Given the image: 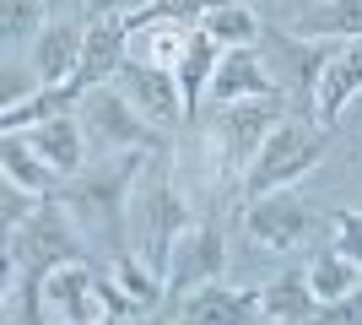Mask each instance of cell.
I'll list each match as a JSON object with an SVG mask.
<instances>
[{
  "mask_svg": "<svg viewBox=\"0 0 362 325\" xmlns=\"http://www.w3.org/2000/svg\"><path fill=\"white\" fill-rule=\"evenodd\" d=\"M65 261H87L81 255V228L76 217L65 212L60 195H49L38 212L22 222V228L6 233V277H22V320H44V282L54 266Z\"/></svg>",
  "mask_w": 362,
  "mask_h": 325,
  "instance_id": "1",
  "label": "cell"
},
{
  "mask_svg": "<svg viewBox=\"0 0 362 325\" xmlns=\"http://www.w3.org/2000/svg\"><path fill=\"white\" fill-rule=\"evenodd\" d=\"M325 147H330V130H319L314 120H276V130L259 141L255 163L243 169V201L292 190L303 173L325 157Z\"/></svg>",
  "mask_w": 362,
  "mask_h": 325,
  "instance_id": "2",
  "label": "cell"
},
{
  "mask_svg": "<svg viewBox=\"0 0 362 325\" xmlns=\"http://www.w3.org/2000/svg\"><path fill=\"white\" fill-rule=\"evenodd\" d=\"M281 98H238V103H211L206 114V152H211V169L216 179H238L249 163H255L259 141L276 130L281 114Z\"/></svg>",
  "mask_w": 362,
  "mask_h": 325,
  "instance_id": "3",
  "label": "cell"
},
{
  "mask_svg": "<svg viewBox=\"0 0 362 325\" xmlns=\"http://www.w3.org/2000/svg\"><path fill=\"white\" fill-rule=\"evenodd\" d=\"M146 173H151L146 185H136V195H141V266L163 282L168 277V261H173V244L195 228V212H189V201H184L179 185H173L168 147L157 152V163H151Z\"/></svg>",
  "mask_w": 362,
  "mask_h": 325,
  "instance_id": "4",
  "label": "cell"
},
{
  "mask_svg": "<svg viewBox=\"0 0 362 325\" xmlns=\"http://www.w3.org/2000/svg\"><path fill=\"white\" fill-rule=\"evenodd\" d=\"M76 120L87 130V147L98 157H114V152H163L168 141L163 130L141 114L119 87H92L81 103H76Z\"/></svg>",
  "mask_w": 362,
  "mask_h": 325,
  "instance_id": "5",
  "label": "cell"
},
{
  "mask_svg": "<svg viewBox=\"0 0 362 325\" xmlns=\"http://www.w3.org/2000/svg\"><path fill=\"white\" fill-rule=\"evenodd\" d=\"M44 304L54 320L65 325H103L108 320V298H103V271L87 261H65L49 271L44 282Z\"/></svg>",
  "mask_w": 362,
  "mask_h": 325,
  "instance_id": "6",
  "label": "cell"
},
{
  "mask_svg": "<svg viewBox=\"0 0 362 325\" xmlns=\"http://www.w3.org/2000/svg\"><path fill=\"white\" fill-rule=\"evenodd\" d=\"M222 271H227L222 228H216V222H195V228L173 244V261H168V277H163V304L184 298L189 287H200V282H216Z\"/></svg>",
  "mask_w": 362,
  "mask_h": 325,
  "instance_id": "7",
  "label": "cell"
},
{
  "mask_svg": "<svg viewBox=\"0 0 362 325\" xmlns=\"http://www.w3.org/2000/svg\"><path fill=\"white\" fill-rule=\"evenodd\" d=\"M114 87H119L130 103L146 114L157 130H179L184 120H189V108H184V93H179V76L168 71V65H146V60H124V71L114 76Z\"/></svg>",
  "mask_w": 362,
  "mask_h": 325,
  "instance_id": "8",
  "label": "cell"
},
{
  "mask_svg": "<svg viewBox=\"0 0 362 325\" xmlns=\"http://www.w3.org/2000/svg\"><path fill=\"white\" fill-rule=\"evenodd\" d=\"M124 60H130V22H124V16H92L87 22V44H81V65H76L71 87L87 98L92 87H108V81L119 76Z\"/></svg>",
  "mask_w": 362,
  "mask_h": 325,
  "instance_id": "9",
  "label": "cell"
},
{
  "mask_svg": "<svg viewBox=\"0 0 362 325\" xmlns=\"http://www.w3.org/2000/svg\"><path fill=\"white\" fill-rule=\"evenodd\" d=\"M238 98H281V81L271 76L259 44L222 49V60H216V71H211L206 103H238Z\"/></svg>",
  "mask_w": 362,
  "mask_h": 325,
  "instance_id": "10",
  "label": "cell"
},
{
  "mask_svg": "<svg viewBox=\"0 0 362 325\" xmlns=\"http://www.w3.org/2000/svg\"><path fill=\"white\" fill-rule=\"evenodd\" d=\"M243 228L255 239L259 249H276V255H287L298 244L303 233H308V212L292 201L287 190H276V195H259V201H243Z\"/></svg>",
  "mask_w": 362,
  "mask_h": 325,
  "instance_id": "11",
  "label": "cell"
},
{
  "mask_svg": "<svg viewBox=\"0 0 362 325\" xmlns=\"http://www.w3.org/2000/svg\"><path fill=\"white\" fill-rule=\"evenodd\" d=\"M81 44H87V28L71 22V16H49L44 33L33 38V76L38 87H65L81 65Z\"/></svg>",
  "mask_w": 362,
  "mask_h": 325,
  "instance_id": "12",
  "label": "cell"
},
{
  "mask_svg": "<svg viewBox=\"0 0 362 325\" xmlns=\"http://www.w3.org/2000/svg\"><path fill=\"white\" fill-rule=\"evenodd\" d=\"M173 320H216V325H238V320H259V293L249 287H222L216 282H200L184 298H173Z\"/></svg>",
  "mask_w": 362,
  "mask_h": 325,
  "instance_id": "13",
  "label": "cell"
},
{
  "mask_svg": "<svg viewBox=\"0 0 362 325\" xmlns=\"http://www.w3.org/2000/svg\"><path fill=\"white\" fill-rule=\"evenodd\" d=\"M362 93V44L335 49L325 71H319V93H314V125L319 130H335V120L346 114V103Z\"/></svg>",
  "mask_w": 362,
  "mask_h": 325,
  "instance_id": "14",
  "label": "cell"
},
{
  "mask_svg": "<svg viewBox=\"0 0 362 325\" xmlns=\"http://www.w3.org/2000/svg\"><path fill=\"white\" fill-rule=\"evenodd\" d=\"M22 136H28V147L44 157L60 179H76V173L87 169V152H92V147H87V130H81V120H76V114L44 120V125H33V130H22Z\"/></svg>",
  "mask_w": 362,
  "mask_h": 325,
  "instance_id": "15",
  "label": "cell"
},
{
  "mask_svg": "<svg viewBox=\"0 0 362 325\" xmlns=\"http://www.w3.org/2000/svg\"><path fill=\"white\" fill-rule=\"evenodd\" d=\"M259 320H281V325L319 320V298L308 287V266H292L271 287H259Z\"/></svg>",
  "mask_w": 362,
  "mask_h": 325,
  "instance_id": "16",
  "label": "cell"
},
{
  "mask_svg": "<svg viewBox=\"0 0 362 325\" xmlns=\"http://www.w3.org/2000/svg\"><path fill=\"white\" fill-rule=\"evenodd\" d=\"M76 103H81V93H76L71 81H65V87H33V93H22L16 103H6L0 125H6V130H33V125H44V120L76 114Z\"/></svg>",
  "mask_w": 362,
  "mask_h": 325,
  "instance_id": "17",
  "label": "cell"
},
{
  "mask_svg": "<svg viewBox=\"0 0 362 325\" xmlns=\"http://www.w3.org/2000/svg\"><path fill=\"white\" fill-rule=\"evenodd\" d=\"M216 60H222V44H211L206 33L195 28V38H189V49H184V60H179V93H184V108H189V125H195L200 103H206V87H211V71Z\"/></svg>",
  "mask_w": 362,
  "mask_h": 325,
  "instance_id": "18",
  "label": "cell"
},
{
  "mask_svg": "<svg viewBox=\"0 0 362 325\" xmlns=\"http://www.w3.org/2000/svg\"><path fill=\"white\" fill-rule=\"evenodd\" d=\"M195 28L211 38V44L222 49H243V44H259V16L243 6V0H222V6H211L206 16H195Z\"/></svg>",
  "mask_w": 362,
  "mask_h": 325,
  "instance_id": "19",
  "label": "cell"
},
{
  "mask_svg": "<svg viewBox=\"0 0 362 325\" xmlns=\"http://www.w3.org/2000/svg\"><path fill=\"white\" fill-rule=\"evenodd\" d=\"M0 157H6V179H16V185H28V190H38V195H54V190L65 185L60 173H54L44 157L28 147V136H22V130H6V141H0Z\"/></svg>",
  "mask_w": 362,
  "mask_h": 325,
  "instance_id": "20",
  "label": "cell"
},
{
  "mask_svg": "<svg viewBox=\"0 0 362 325\" xmlns=\"http://www.w3.org/2000/svg\"><path fill=\"white\" fill-rule=\"evenodd\" d=\"M298 38H362V0H325L292 22Z\"/></svg>",
  "mask_w": 362,
  "mask_h": 325,
  "instance_id": "21",
  "label": "cell"
},
{
  "mask_svg": "<svg viewBox=\"0 0 362 325\" xmlns=\"http://www.w3.org/2000/svg\"><path fill=\"white\" fill-rule=\"evenodd\" d=\"M308 287H314L319 304H335V298H346L351 287H362V266L341 249H319L314 261H308Z\"/></svg>",
  "mask_w": 362,
  "mask_h": 325,
  "instance_id": "22",
  "label": "cell"
},
{
  "mask_svg": "<svg viewBox=\"0 0 362 325\" xmlns=\"http://www.w3.org/2000/svg\"><path fill=\"white\" fill-rule=\"evenodd\" d=\"M49 22V0H0V33L6 44H33Z\"/></svg>",
  "mask_w": 362,
  "mask_h": 325,
  "instance_id": "23",
  "label": "cell"
},
{
  "mask_svg": "<svg viewBox=\"0 0 362 325\" xmlns=\"http://www.w3.org/2000/svg\"><path fill=\"white\" fill-rule=\"evenodd\" d=\"M49 195H38V190H28V185H16V179H6L0 185V228L11 233V228H22L38 206H44Z\"/></svg>",
  "mask_w": 362,
  "mask_h": 325,
  "instance_id": "24",
  "label": "cell"
},
{
  "mask_svg": "<svg viewBox=\"0 0 362 325\" xmlns=\"http://www.w3.org/2000/svg\"><path fill=\"white\" fill-rule=\"evenodd\" d=\"M211 6H222V0H157L151 11H141L136 22H151V16H173V22H195V16H206Z\"/></svg>",
  "mask_w": 362,
  "mask_h": 325,
  "instance_id": "25",
  "label": "cell"
},
{
  "mask_svg": "<svg viewBox=\"0 0 362 325\" xmlns=\"http://www.w3.org/2000/svg\"><path fill=\"white\" fill-rule=\"evenodd\" d=\"M335 249L362 266V212H335Z\"/></svg>",
  "mask_w": 362,
  "mask_h": 325,
  "instance_id": "26",
  "label": "cell"
},
{
  "mask_svg": "<svg viewBox=\"0 0 362 325\" xmlns=\"http://www.w3.org/2000/svg\"><path fill=\"white\" fill-rule=\"evenodd\" d=\"M319 320H330V325H362V287H351V293L335 298V304H319Z\"/></svg>",
  "mask_w": 362,
  "mask_h": 325,
  "instance_id": "27",
  "label": "cell"
},
{
  "mask_svg": "<svg viewBox=\"0 0 362 325\" xmlns=\"http://www.w3.org/2000/svg\"><path fill=\"white\" fill-rule=\"evenodd\" d=\"M151 6H157V0H87V16H124V22H136Z\"/></svg>",
  "mask_w": 362,
  "mask_h": 325,
  "instance_id": "28",
  "label": "cell"
},
{
  "mask_svg": "<svg viewBox=\"0 0 362 325\" xmlns=\"http://www.w3.org/2000/svg\"><path fill=\"white\" fill-rule=\"evenodd\" d=\"M76 6H87V0H76Z\"/></svg>",
  "mask_w": 362,
  "mask_h": 325,
  "instance_id": "29",
  "label": "cell"
}]
</instances>
